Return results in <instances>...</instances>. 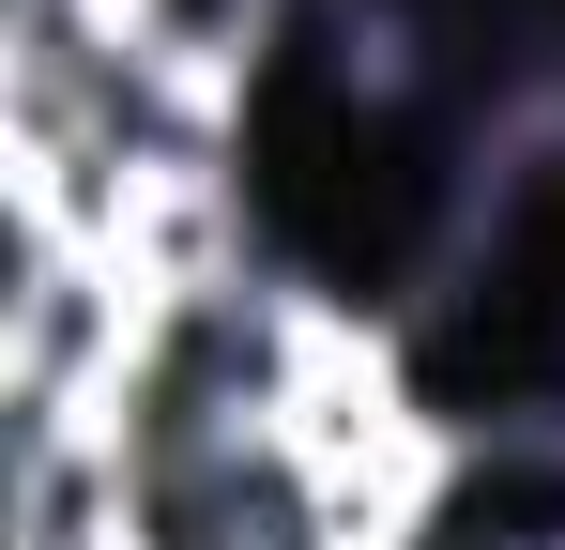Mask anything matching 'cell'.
<instances>
[{"mask_svg":"<svg viewBox=\"0 0 565 550\" xmlns=\"http://www.w3.org/2000/svg\"><path fill=\"white\" fill-rule=\"evenodd\" d=\"M138 321H153V290L107 245H62V230L0 214V429H107V398L138 367Z\"/></svg>","mask_w":565,"mask_h":550,"instance_id":"cell-1","label":"cell"},{"mask_svg":"<svg viewBox=\"0 0 565 550\" xmlns=\"http://www.w3.org/2000/svg\"><path fill=\"white\" fill-rule=\"evenodd\" d=\"M122 550H367V520L337 505V474L290 429H245V444L138 458L122 474Z\"/></svg>","mask_w":565,"mask_h":550,"instance_id":"cell-2","label":"cell"}]
</instances>
